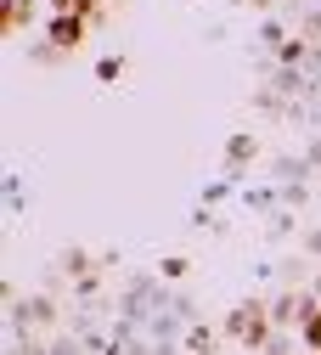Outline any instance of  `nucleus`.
<instances>
[{
  "instance_id": "6",
  "label": "nucleus",
  "mask_w": 321,
  "mask_h": 355,
  "mask_svg": "<svg viewBox=\"0 0 321 355\" xmlns=\"http://www.w3.org/2000/svg\"><path fill=\"white\" fill-rule=\"evenodd\" d=\"M119 73H124L119 57H102V62H96V79H119Z\"/></svg>"
},
{
  "instance_id": "4",
  "label": "nucleus",
  "mask_w": 321,
  "mask_h": 355,
  "mask_svg": "<svg viewBox=\"0 0 321 355\" xmlns=\"http://www.w3.org/2000/svg\"><path fill=\"white\" fill-rule=\"evenodd\" d=\"M34 23H45L40 17V0H6V40H23Z\"/></svg>"
},
{
  "instance_id": "3",
  "label": "nucleus",
  "mask_w": 321,
  "mask_h": 355,
  "mask_svg": "<svg viewBox=\"0 0 321 355\" xmlns=\"http://www.w3.org/2000/svg\"><path fill=\"white\" fill-rule=\"evenodd\" d=\"M293 338L304 344V355H321V299H304L299 322H293Z\"/></svg>"
},
{
  "instance_id": "1",
  "label": "nucleus",
  "mask_w": 321,
  "mask_h": 355,
  "mask_svg": "<svg viewBox=\"0 0 321 355\" xmlns=\"http://www.w3.org/2000/svg\"><path fill=\"white\" fill-rule=\"evenodd\" d=\"M270 327H277L270 299H243L232 316H225V338L243 344V349H265V344H270Z\"/></svg>"
},
{
  "instance_id": "5",
  "label": "nucleus",
  "mask_w": 321,
  "mask_h": 355,
  "mask_svg": "<svg viewBox=\"0 0 321 355\" xmlns=\"http://www.w3.org/2000/svg\"><path fill=\"white\" fill-rule=\"evenodd\" d=\"M254 153H259V141H254V136H237L232 147H225V164H232V169H248Z\"/></svg>"
},
{
  "instance_id": "2",
  "label": "nucleus",
  "mask_w": 321,
  "mask_h": 355,
  "mask_svg": "<svg viewBox=\"0 0 321 355\" xmlns=\"http://www.w3.org/2000/svg\"><path fill=\"white\" fill-rule=\"evenodd\" d=\"M85 40H90V23H85L79 12H45V23H40V46H51L57 57H73Z\"/></svg>"
}]
</instances>
